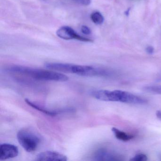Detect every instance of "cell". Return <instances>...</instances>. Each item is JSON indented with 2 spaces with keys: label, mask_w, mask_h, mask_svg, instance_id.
<instances>
[{
  "label": "cell",
  "mask_w": 161,
  "mask_h": 161,
  "mask_svg": "<svg viewBox=\"0 0 161 161\" xmlns=\"http://www.w3.org/2000/svg\"><path fill=\"white\" fill-rule=\"evenodd\" d=\"M81 31L82 33L84 34L90 35L91 33V31L87 26H86V25H83L81 27Z\"/></svg>",
  "instance_id": "15"
},
{
  "label": "cell",
  "mask_w": 161,
  "mask_h": 161,
  "mask_svg": "<svg viewBox=\"0 0 161 161\" xmlns=\"http://www.w3.org/2000/svg\"><path fill=\"white\" fill-rule=\"evenodd\" d=\"M18 148L13 144L4 143L0 147V161L17 157L19 154Z\"/></svg>",
  "instance_id": "5"
},
{
  "label": "cell",
  "mask_w": 161,
  "mask_h": 161,
  "mask_svg": "<svg viewBox=\"0 0 161 161\" xmlns=\"http://www.w3.org/2000/svg\"><path fill=\"white\" fill-rule=\"evenodd\" d=\"M117 94L118 102L131 104H144L147 101L132 93L121 90H116Z\"/></svg>",
  "instance_id": "4"
},
{
  "label": "cell",
  "mask_w": 161,
  "mask_h": 161,
  "mask_svg": "<svg viewBox=\"0 0 161 161\" xmlns=\"http://www.w3.org/2000/svg\"><path fill=\"white\" fill-rule=\"evenodd\" d=\"M147 160V157L146 154L143 153H139L130 159L132 161H145Z\"/></svg>",
  "instance_id": "13"
},
{
  "label": "cell",
  "mask_w": 161,
  "mask_h": 161,
  "mask_svg": "<svg viewBox=\"0 0 161 161\" xmlns=\"http://www.w3.org/2000/svg\"><path fill=\"white\" fill-rule=\"evenodd\" d=\"M18 141L26 151H35L40 144V138L36 133L28 129L19 130L17 134Z\"/></svg>",
  "instance_id": "2"
},
{
  "label": "cell",
  "mask_w": 161,
  "mask_h": 161,
  "mask_svg": "<svg viewBox=\"0 0 161 161\" xmlns=\"http://www.w3.org/2000/svg\"><path fill=\"white\" fill-rule=\"evenodd\" d=\"M112 131L117 139L123 141H128L133 139L134 136L132 135L128 134L115 128H113Z\"/></svg>",
  "instance_id": "10"
},
{
  "label": "cell",
  "mask_w": 161,
  "mask_h": 161,
  "mask_svg": "<svg viewBox=\"0 0 161 161\" xmlns=\"http://www.w3.org/2000/svg\"><path fill=\"white\" fill-rule=\"evenodd\" d=\"M92 21L97 25H100L104 21V18L103 15L98 12H95L90 15Z\"/></svg>",
  "instance_id": "11"
},
{
  "label": "cell",
  "mask_w": 161,
  "mask_h": 161,
  "mask_svg": "<svg viewBox=\"0 0 161 161\" xmlns=\"http://www.w3.org/2000/svg\"><path fill=\"white\" fill-rule=\"evenodd\" d=\"M73 2L82 6H88L91 3V0H71Z\"/></svg>",
  "instance_id": "14"
},
{
  "label": "cell",
  "mask_w": 161,
  "mask_h": 161,
  "mask_svg": "<svg viewBox=\"0 0 161 161\" xmlns=\"http://www.w3.org/2000/svg\"><path fill=\"white\" fill-rule=\"evenodd\" d=\"M146 51H147V53L149 54H153V52H154V49L153 47H151V46H149V47H147L146 49Z\"/></svg>",
  "instance_id": "16"
},
{
  "label": "cell",
  "mask_w": 161,
  "mask_h": 161,
  "mask_svg": "<svg viewBox=\"0 0 161 161\" xmlns=\"http://www.w3.org/2000/svg\"><path fill=\"white\" fill-rule=\"evenodd\" d=\"M6 70L26 75L36 80H40L64 82L67 81L69 79L66 75L53 70L31 68L22 66H12L6 69Z\"/></svg>",
  "instance_id": "1"
},
{
  "label": "cell",
  "mask_w": 161,
  "mask_h": 161,
  "mask_svg": "<svg viewBox=\"0 0 161 161\" xmlns=\"http://www.w3.org/2000/svg\"><path fill=\"white\" fill-rule=\"evenodd\" d=\"M156 116L158 118L161 119V111H157L156 113Z\"/></svg>",
  "instance_id": "17"
},
{
  "label": "cell",
  "mask_w": 161,
  "mask_h": 161,
  "mask_svg": "<svg viewBox=\"0 0 161 161\" xmlns=\"http://www.w3.org/2000/svg\"><path fill=\"white\" fill-rule=\"evenodd\" d=\"M56 35L58 37L64 40L75 39L82 42H93L92 39L78 34L72 28L69 26H64L61 27L56 31Z\"/></svg>",
  "instance_id": "3"
},
{
  "label": "cell",
  "mask_w": 161,
  "mask_h": 161,
  "mask_svg": "<svg viewBox=\"0 0 161 161\" xmlns=\"http://www.w3.org/2000/svg\"><path fill=\"white\" fill-rule=\"evenodd\" d=\"M93 158L96 161H119L121 160L116 154L104 149H100L96 151L93 155Z\"/></svg>",
  "instance_id": "8"
},
{
  "label": "cell",
  "mask_w": 161,
  "mask_h": 161,
  "mask_svg": "<svg viewBox=\"0 0 161 161\" xmlns=\"http://www.w3.org/2000/svg\"><path fill=\"white\" fill-rule=\"evenodd\" d=\"M25 102L31 107L33 108L34 109L37 110V111H40L41 113L45 114L48 115L52 116H54L58 114V112L55 111H50V110H47V109H45L44 107H41L39 106L38 104L34 103L28 99H25Z\"/></svg>",
  "instance_id": "9"
},
{
  "label": "cell",
  "mask_w": 161,
  "mask_h": 161,
  "mask_svg": "<svg viewBox=\"0 0 161 161\" xmlns=\"http://www.w3.org/2000/svg\"><path fill=\"white\" fill-rule=\"evenodd\" d=\"M91 95L97 99L103 101L118 102L116 90L109 91L106 90H95L91 91Z\"/></svg>",
  "instance_id": "7"
},
{
  "label": "cell",
  "mask_w": 161,
  "mask_h": 161,
  "mask_svg": "<svg viewBox=\"0 0 161 161\" xmlns=\"http://www.w3.org/2000/svg\"><path fill=\"white\" fill-rule=\"evenodd\" d=\"M143 90L148 93L161 95V86H145L143 88Z\"/></svg>",
  "instance_id": "12"
},
{
  "label": "cell",
  "mask_w": 161,
  "mask_h": 161,
  "mask_svg": "<svg viewBox=\"0 0 161 161\" xmlns=\"http://www.w3.org/2000/svg\"><path fill=\"white\" fill-rule=\"evenodd\" d=\"M68 158L66 155L57 152H42L36 155L35 160L37 161H66Z\"/></svg>",
  "instance_id": "6"
}]
</instances>
